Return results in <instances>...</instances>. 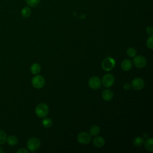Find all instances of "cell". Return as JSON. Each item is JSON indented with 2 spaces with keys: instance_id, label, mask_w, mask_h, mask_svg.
<instances>
[{
  "instance_id": "obj_21",
  "label": "cell",
  "mask_w": 153,
  "mask_h": 153,
  "mask_svg": "<svg viewBox=\"0 0 153 153\" xmlns=\"http://www.w3.org/2000/svg\"><path fill=\"white\" fill-rule=\"evenodd\" d=\"M26 2L29 7H35L39 5L40 0H26Z\"/></svg>"
},
{
  "instance_id": "obj_5",
  "label": "cell",
  "mask_w": 153,
  "mask_h": 153,
  "mask_svg": "<svg viewBox=\"0 0 153 153\" xmlns=\"http://www.w3.org/2000/svg\"><path fill=\"white\" fill-rule=\"evenodd\" d=\"M91 140V135L85 131L80 132L77 135V140L81 144H82V145L88 144L90 142Z\"/></svg>"
},
{
  "instance_id": "obj_1",
  "label": "cell",
  "mask_w": 153,
  "mask_h": 153,
  "mask_svg": "<svg viewBox=\"0 0 153 153\" xmlns=\"http://www.w3.org/2000/svg\"><path fill=\"white\" fill-rule=\"evenodd\" d=\"M49 111L48 105L44 103H41L37 105L35 108V112L36 116L39 118H44L47 116Z\"/></svg>"
},
{
  "instance_id": "obj_19",
  "label": "cell",
  "mask_w": 153,
  "mask_h": 153,
  "mask_svg": "<svg viewBox=\"0 0 153 153\" xmlns=\"http://www.w3.org/2000/svg\"><path fill=\"white\" fill-rule=\"evenodd\" d=\"M42 124L45 128H50L53 124V121L50 118H45L42 121Z\"/></svg>"
},
{
  "instance_id": "obj_4",
  "label": "cell",
  "mask_w": 153,
  "mask_h": 153,
  "mask_svg": "<svg viewBox=\"0 0 153 153\" xmlns=\"http://www.w3.org/2000/svg\"><path fill=\"white\" fill-rule=\"evenodd\" d=\"M32 84L35 88H41L45 85V79L41 75H36L32 78Z\"/></svg>"
},
{
  "instance_id": "obj_28",
  "label": "cell",
  "mask_w": 153,
  "mask_h": 153,
  "mask_svg": "<svg viewBox=\"0 0 153 153\" xmlns=\"http://www.w3.org/2000/svg\"><path fill=\"white\" fill-rule=\"evenodd\" d=\"M4 152V149L0 146V153H3Z\"/></svg>"
},
{
  "instance_id": "obj_2",
  "label": "cell",
  "mask_w": 153,
  "mask_h": 153,
  "mask_svg": "<svg viewBox=\"0 0 153 153\" xmlns=\"http://www.w3.org/2000/svg\"><path fill=\"white\" fill-rule=\"evenodd\" d=\"M40 145L41 142L39 139L36 137H30L27 142V148L31 152L38 150L40 147Z\"/></svg>"
},
{
  "instance_id": "obj_10",
  "label": "cell",
  "mask_w": 153,
  "mask_h": 153,
  "mask_svg": "<svg viewBox=\"0 0 153 153\" xmlns=\"http://www.w3.org/2000/svg\"><path fill=\"white\" fill-rule=\"evenodd\" d=\"M102 98L105 101H110L112 99L114 96V93L110 89L105 90L102 94Z\"/></svg>"
},
{
  "instance_id": "obj_23",
  "label": "cell",
  "mask_w": 153,
  "mask_h": 153,
  "mask_svg": "<svg viewBox=\"0 0 153 153\" xmlns=\"http://www.w3.org/2000/svg\"><path fill=\"white\" fill-rule=\"evenodd\" d=\"M146 45L149 49L151 50L153 49V36L152 35H150L148 38L146 40Z\"/></svg>"
},
{
  "instance_id": "obj_16",
  "label": "cell",
  "mask_w": 153,
  "mask_h": 153,
  "mask_svg": "<svg viewBox=\"0 0 153 153\" xmlns=\"http://www.w3.org/2000/svg\"><path fill=\"white\" fill-rule=\"evenodd\" d=\"M6 142H7L8 145H10L11 146H15L18 143V139L16 136L11 135V136H9L8 137H7Z\"/></svg>"
},
{
  "instance_id": "obj_17",
  "label": "cell",
  "mask_w": 153,
  "mask_h": 153,
  "mask_svg": "<svg viewBox=\"0 0 153 153\" xmlns=\"http://www.w3.org/2000/svg\"><path fill=\"white\" fill-rule=\"evenodd\" d=\"M21 14L23 17H29L31 14V10L29 7H25L21 11Z\"/></svg>"
},
{
  "instance_id": "obj_6",
  "label": "cell",
  "mask_w": 153,
  "mask_h": 153,
  "mask_svg": "<svg viewBox=\"0 0 153 153\" xmlns=\"http://www.w3.org/2000/svg\"><path fill=\"white\" fill-rule=\"evenodd\" d=\"M101 81L105 87H111L114 84L115 78L113 75L111 74H106L103 75Z\"/></svg>"
},
{
  "instance_id": "obj_26",
  "label": "cell",
  "mask_w": 153,
  "mask_h": 153,
  "mask_svg": "<svg viewBox=\"0 0 153 153\" xmlns=\"http://www.w3.org/2000/svg\"><path fill=\"white\" fill-rule=\"evenodd\" d=\"M123 88H124V89H125L126 90H130V89L131 88V85H130V84H128V83H126V84L123 85Z\"/></svg>"
},
{
  "instance_id": "obj_18",
  "label": "cell",
  "mask_w": 153,
  "mask_h": 153,
  "mask_svg": "<svg viewBox=\"0 0 153 153\" xmlns=\"http://www.w3.org/2000/svg\"><path fill=\"white\" fill-rule=\"evenodd\" d=\"M143 143H144V139L140 136H137L135 137L133 140V144L134 146L137 147L141 146L142 145H143Z\"/></svg>"
},
{
  "instance_id": "obj_8",
  "label": "cell",
  "mask_w": 153,
  "mask_h": 153,
  "mask_svg": "<svg viewBox=\"0 0 153 153\" xmlns=\"http://www.w3.org/2000/svg\"><path fill=\"white\" fill-rule=\"evenodd\" d=\"M131 87L135 90H142L145 85V82L143 79L141 78H135L131 82Z\"/></svg>"
},
{
  "instance_id": "obj_15",
  "label": "cell",
  "mask_w": 153,
  "mask_h": 153,
  "mask_svg": "<svg viewBox=\"0 0 153 153\" xmlns=\"http://www.w3.org/2000/svg\"><path fill=\"white\" fill-rule=\"evenodd\" d=\"M100 132V127L97 125L92 126L89 130V134L91 136H97Z\"/></svg>"
},
{
  "instance_id": "obj_3",
  "label": "cell",
  "mask_w": 153,
  "mask_h": 153,
  "mask_svg": "<svg viewBox=\"0 0 153 153\" xmlns=\"http://www.w3.org/2000/svg\"><path fill=\"white\" fill-rule=\"evenodd\" d=\"M115 65V60L111 57H108L103 60L101 63L102 68L106 71H109L113 69Z\"/></svg>"
},
{
  "instance_id": "obj_11",
  "label": "cell",
  "mask_w": 153,
  "mask_h": 153,
  "mask_svg": "<svg viewBox=\"0 0 153 153\" xmlns=\"http://www.w3.org/2000/svg\"><path fill=\"white\" fill-rule=\"evenodd\" d=\"M133 63L129 59H125L123 60L121 63V68L124 71H128L132 68Z\"/></svg>"
},
{
  "instance_id": "obj_25",
  "label": "cell",
  "mask_w": 153,
  "mask_h": 153,
  "mask_svg": "<svg viewBox=\"0 0 153 153\" xmlns=\"http://www.w3.org/2000/svg\"><path fill=\"white\" fill-rule=\"evenodd\" d=\"M17 153H28L29 151L25 148H20L17 151Z\"/></svg>"
},
{
  "instance_id": "obj_24",
  "label": "cell",
  "mask_w": 153,
  "mask_h": 153,
  "mask_svg": "<svg viewBox=\"0 0 153 153\" xmlns=\"http://www.w3.org/2000/svg\"><path fill=\"white\" fill-rule=\"evenodd\" d=\"M146 33L148 34V35H152L153 34V29L151 26H148L146 27Z\"/></svg>"
},
{
  "instance_id": "obj_27",
  "label": "cell",
  "mask_w": 153,
  "mask_h": 153,
  "mask_svg": "<svg viewBox=\"0 0 153 153\" xmlns=\"http://www.w3.org/2000/svg\"><path fill=\"white\" fill-rule=\"evenodd\" d=\"M148 136V134H147L146 133H145L143 134V137H144L145 138H147Z\"/></svg>"
},
{
  "instance_id": "obj_13",
  "label": "cell",
  "mask_w": 153,
  "mask_h": 153,
  "mask_svg": "<svg viewBox=\"0 0 153 153\" xmlns=\"http://www.w3.org/2000/svg\"><path fill=\"white\" fill-rule=\"evenodd\" d=\"M30 70L32 74L37 75L41 71V66L37 63H34L30 66Z\"/></svg>"
},
{
  "instance_id": "obj_22",
  "label": "cell",
  "mask_w": 153,
  "mask_h": 153,
  "mask_svg": "<svg viewBox=\"0 0 153 153\" xmlns=\"http://www.w3.org/2000/svg\"><path fill=\"white\" fill-rule=\"evenodd\" d=\"M127 54L130 57H134L136 55V50L133 47H130L127 50Z\"/></svg>"
},
{
  "instance_id": "obj_20",
  "label": "cell",
  "mask_w": 153,
  "mask_h": 153,
  "mask_svg": "<svg viewBox=\"0 0 153 153\" xmlns=\"http://www.w3.org/2000/svg\"><path fill=\"white\" fill-rule=\"evenodd\" d=\"M7 136L6 133L4 130L0 129V145L5 143L7 140Z\"/></svg>"
},
{
  "instance_id": "obj_9",
  "label": "cell",
  "mask_w": 153,
  "mask_h": 153,
  "mask_svg": "<svg viewBox=\"0 0 153 153\" xmlns=\"http://www.w3.org/2000/svg\"><path fill=\"white\" fill-rule=\"evenodd\" d=\"M102 84V81L99 77L98 76H92L88 80L89 87L94 90L99 89Z\"/></svg>"
},
{
  "instance_id": "obj_14",
  "label": "cell",
  "mask_w": 153,
  "mask_h": 153,
  "mask_svg": "<svg viewBox=\"0 0 153 153\" xmlns=\"http://www.w3.org/2000/svg\"><path fill=\"white\" fill-rule=\"evenodd\" d=\"M145 146L147 151L152 152L153 151V140L152 138H147L145 141Z\"/></svg>"
},
{
  "instance_id": "obj_7",
  "label": "cell",
  "mask_w": 153,
  "mask_h": 153,
  "mask_svg": "<svg viewBox=\"0 0 153 153\" xmlns=\"http://www.w3.org/2000/svg\"><path fill=\"white\" fill-rule=\"evenodd\" d=\"M134 65L137 68H143L146 65V60L145 57L139 55L135 56L133 58Z\"/></svg>"
},
{
  "instance_id": "obj_12",
  "label": "cell",
  "mask_w": 153,
  "mask_h": 153,
  "mask_svg": "<svg viewBox=\"0 0 153 153\" xmlns=\"http://www.w3.org/2000/svg\"><path fill=\"white\" fill-rule=\"evenodd\" d=\"M93 143L95 146L97 148H101L105 145V140L102 136H96L93 139Z\"/></svg>"
}]
</instances>
